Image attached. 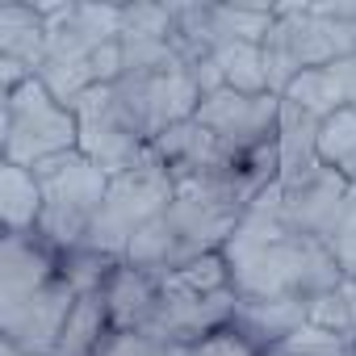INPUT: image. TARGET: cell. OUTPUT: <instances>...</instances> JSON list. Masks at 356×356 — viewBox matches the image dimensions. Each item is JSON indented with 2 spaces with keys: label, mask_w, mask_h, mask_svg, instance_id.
I'll return each mask as SVG.
<instances>
[{
  "label": "cell",
  "mask_w": 356,
  "mask_h": 356,
  "mask_svg": "<svg viewBox=\"0 0 356 356\" xmlns=\"http://www.w3.org/2000/svg\"><path fill=\"white\" fill-rule=\"evenodd\" d=\"M0 59L26 63L34 76L47 63V22L34 5H5L0 9Z\"/></svg>",
  "instance_id": "cell-12"
},
{
  "label": "cell",
  "mask_w": 356,
  "mask_h": 356,
  "mask_svg": "<svg viewBox=\"0 0 356 356\" xmlns=\"http://www.w3.org/2000/svg\"><path fill=\"white\" fill-rule=\"evenodd\" d=\"M55 277H59V256L38 239V231L5 235V252H0V310L26 302Z\"/></svg>",
  "instance_id": "cell-8"
},
{
  "label": "cell",
  "mask_w": 356,
  "mask_h": 356,
  "mask_svg": "<svg viewBox=\"0 0 356 356\" xmlns=\"http://www.w3.org/2000/svg\"><path fill=\"white\" fill-rule=\"evenodd\" d=\"M318 159L335 168L343 181H356V109H339L318 130Z\"/></svg>",
  "instance_id": "cell-18"
},
{
  "label": "cell",
  "mask_w": 356,
  "mask_h": 356,
  "mask_svg": "<svg viewBox=\"0 0 356 356\" xmlns=\"http://www.w3.org/2000/svg\"><path fill=\"white\" fill-rule=\"evenodd\" d=\"M163 281V293H193V298H206V293H222L231 289V264L222 252H206L189 264H181L176 273L159 277Z\"/></svg>",
  "instance_id": "cell-16"
},
{
  "label": "cell",
  "mask_w": 356,
  "mask_h": 356,
  "mask_svg": "<svg viewBox=\"0 0 356 356\" xmlns=\"http://www.w3.org/2000/svg\"><path fill=\"white\" fill-rule=\"evenodd\" d=\"M0 356H34V352H22V348H9L5 343V348H0Z\"/></svg>",
  "instance_id": "cell-30"
},
{
  "label": "cell",
  "mask_w": 356,
  "mask_h": 356,
  "mask_svg": "<svg viewBox=\"0 0 356 356\" xmlns=\"http://www.w3.org/2000/svg\"><path fill=\"white\" fill-rule=\"evenodd\" d=\"M281 181V176H277ZM343 193L348 181L327 168L323 159L289 181H281V218L289 222V231L310 235V239H335L339 235V210H343Z\"/></svg>",
  "instance_id": "cell-5"
},
{
  "label": "cell",
  "mask_w": 356,
  "mask_h": 356,
  "mask_svg": "<svg viewBox=\"0 0 356 356\" xmlns=\"http://www.w3.org/2000/svg\"><path fill=\"white\" fill-rule=\"evenodd\" d=\"M277 22V5H210V26H214V42H252L264 47L268 30Z\"/></svg>",
  "instance_id": "cell-15"
},
{
  "label": "cell",
  "mask_w": 356,
  "mask_h": 356,
  "mask_svg": "<svg viewBox=\"0 0 356 356\" xmlns=\"http://www.w3.org/2000/svg\"><path fill=\"white\" fill-rule=\"evenodd\" d=\"M318 130L323 118L306 113L302 105L281 97V122H277V155H281V181L318 163Z\"/></svg>",
  "instance_id": "cell-11"
},
{
  "label": "cell",
  "mask_w": 356,
  "mask_h": 356,
  "mask_svg": "<svg viewBox=\"0 0 356 356\" xmlns=\"http://www.w3.org/2000/svg\"><path fill=\"white\" fill-rule=\"evenodd\" d=\"M214 59H218V67H222L227 88L248 92V97H256V92H273V88H268V72H264V47H252V42H227V47L214 51Z\"/></svg>",
  "instance_id": "cell-17"
},
{
  "label": "cell",
  "mask_w": 356,
  "mask_h": 356,
  "mask_svg": "<svg viewBox=\"0 0 356 356\" xmlns=\"http://www.w3.org/2000/svg\"><path fill=\"white\" fill-rule=\"evenodd\" d=\"M176 5H122V42H159L172 38Z\"/></svg>",
  "instance_id": "cell-21"
},
{
  "label": "cell",
  "mask_w": 356,
  "mask_h": 356,
  "mask_svg": "<svg viewBox=\"0 0 356 356\" xmlns=\"http://www.w3.org/2000/svg\"><path fill=\"white\" fill-rule=\"evenodd\" d=\"M67 151H80V122L42 88L38 76L5 92V163L34 172L38 163Z\"/></svg>",
  "instance_id": "cell-3"
},
{
  "label": "cell",
  "mask_w": 356,
  "mask_h": 356,
  "mask_svg": "<svg viewBox=\"0 0 356 356\" xmlns=\"http://www.w3.org/2000/svg\"><path fill=\"white\" fill-rule=\"evenodd\" d=\"M331 252H335V260H339L343 281H356V235H352V239H331Z\"/></svg>",
  "instance_id": "cell-27"
},
{
  "label": "cell",
  "mask_w": 356,
  "mask_h": 356,
  "mask_svg": "<svg viewBox=\"0 0 356 356\" xmlns=\"http://www.w3.org/2000/svg\"><path fill=\"white\" fill-rule=\"evenodd\" d=\"M339 293H343V302H348V314H352V331H356V281H343V285H339Z\"/></svg>",
  "instance_id": "cell-29"
},
{
  "label": "cell",
  "mask_w": 356,
  "mask_h": 356,
  "mask_svg": "<svg viewBox=\"0 0 356 356\" xmlns=\"http://www.w3.org/2000/svg\"><path fill=\"white\" fill-rule=\"evenodd\" d=\"M285 101L302 105L306 113H314V118H323V122L343 109V92H339L331 67H310V72H302V76L285 88Z\"/></svg>",
  "instance_id": "cell-19"
},
{
  "label": "cell",
  "mask_w": 356,
  "mask_h": 356,
  "mask_svg": "<svg viewBox=\"0 0 356 356\" xmlns=\"http://www.w3.org/2000/svg\"><path fill=\"white\" fill-rule=\"evenodd\" d=\"M109 331H113V323H109L105 289L80 293L76 306H72V314H67V323H63V335H59L55 356H97Z\"/></svg>",
  "instance_id": "cell-13"
},
{
  "label": "cell",
  "mask_w": 356,
  "mask_h": 356,
  "mask_svg": "<svg viewBox=\"0 0 356 356\" xmlns=\"http://www.w3.org/2000/svg\"><path fill=\"white\" fill-rule=\"evenodd\" d=\"M306 323L310 327H323V331H339V335H356L352 331V314H348V302L339 289H327L318 298L306 302Z\"/></svg>",
  "instance_id": "cell-24"
},
{
  "label": "cell",
  "mask_w": 356,
  "mask_h": 356,
  "mask_svg": "<svg viewBox=\"0 0 356 356\" xmlns=\"http://www.w3.org/2000/svg\"><path fill=\"white\" fill-rule=\"evenodd\" d=\"M235 302L239 293L235 289H222V293H206V298H193V293H163L155 318L147 331L172 339V343H185V348H197L202 339L218 335L231 327L235 318Z\"/></svg>",
  "instance_id": "cell-7"
},
{
  "label": "cell",
  "mask_w": 356,
  "mask_h": 356,
  "mask_svg": "<svg viewBox=\"0 0 356 356\" xmlns=\"http://www.w3.org/2000/svg\"><path fill=\"white\" fill-rule=\"evenodd\" d=\"M193 348L172 343L155 331H109L97 356H189Z\"/></svg>",
  "instance_id": "cell-23"
},
{
  "label": "cell",
  "mask_w": 356,
  "mask_h": 356,
  "mask_svg": "<svg viewBox=\"0 0 356 356\" xmlns=\"http://www.w3.org/2000/svg\"><path fill=\"white\" fill-rule=\"evenodd\" d=\"M331 76H335V84H339V92H343V105L356 109V55L331 63Z\"/></svg>",
  "instance_id": "cell-26"
},
{
  "label": "cell",
  "mask_w": 356,
  "mask_h": 356,
  "mask_svg": "<svg viewBox=\"0 0 356 356\" xmlns=\"http://www.w3.org/2000/svg\"><path fill=\"white\" fill-rule=\"evenodd\" d=\"M105 302H109L113 331H147L159 302H163V281L155 273H143V268L122 260L105 285Z\"/></svg>",
  "instance_id": "cell-10"
},
{
  "label": "cell",
  "mask_w": 356,
  "mask_h": 356,
  "mask_svg": "<svg viewBox=\"0 0 356 356\" xmlns=\"http://www.w3.org/2000/svg\"><path fill=\"white\" fill-rule=\"evenodd\" d=\"M0 214H5V235H30L42 218V185L30 168L5 163L0 168Z\"/></svg>",
  "instance_id": "cell-14"
},
{
  "label": "cell",
  "mask_w": 356,
  "mask_h": 356,
  "mask_svg": "<svg viewBox=\"0 0 356 356\" xmlns=\"http://www.w3.org/2000/svg\"><path fill=\"white\" fill-rule=\"evenodd\" d=\"M277 352L281 356H356V335H339V331H323L306 323Z\"/></svg>",
  "instance_id": "cell-22"
},
{
  "label": "cell",
  "mask_w": 356,
  "mask_h": 356,
  "mask_svg": "<svg viewBox=\"0 0 356 356\" xmlns=\"http://www.w3.org/2000/svg\"><path fill=\"white\" fill-rule=\"evenodd\" d=\"M189 356H260L243 335H235L231 327L227 331H218V335H210V339H202Z\"/></svg>",
  "instance_id": "cell-25"
},
{
  "label": "cell",
  "mask_w": 356,
  "mask_h": 356,
  "mask_svg": "<svg viewBox=\"0 0 356 356\" xmlns=\"http://www.w3.org/2000/svg\"><path fill=\"white\" fill-rule=\"evenodd\" d=\"M260 356H281V352H277V348H273V352H260Z\"/></svg>",
  "instance_id": "cell-31"
},
{
  "label": "cell",
  "mask_w": 356,
  "mask_h": 356,
  "mask_svg": "<svg viewBox=\"0 0 356 356\" xmlns=\"http://www.w3.org/2000/svg\"><path fill=\"white\" fill-rule=\"evenodd\" d=\"M118 264H122V260H109V256H101V252H92V248H72V252L59 256V277H63L76 293H97V289L109 285V277H113Z\"/></svg>",
  "instance_id": "cell-20"
},
{
  "label": "cell",
  "mask_w": 356,
  "mask_h": 356,
  "mask_svg": "<svg viewBox=\"0 0 356 356\" xmlns=\"http://www.w3.org/2000/svg\"><path fill=\"white\" fill-rule=\"evenodd\" d=\"M352 235H356V181H348L343 210H339V235L335 239H352Z\"/></svg>",
  "instance_id": "cell-28"
},
{
  "label": "cell",
  "mask_w": 356,
  "mask_h": 356,
  "mask_svg": "<svg viewBox=\"0 0 356 356\" xmlns=\"http://www.w3.org/2000/svg\"><path fill=\"white\" fill-rule=\"evenodd\" d=\"M76 298H80V293H76L63 277H55L51 285H42V289L30 293L26 302L0 310V335H5L9 348L34 352V356H55L59 335H63V323H67Z\"/></svg>",
  "instance_id": "cell-6"
},
{
  "label": "cell",
  "mask_w": 356,
  "mask_h": 356,
  "mask_svg": "<svg viewBox=\"0 0 356 356\" xmlns=\"http://www.w3.org/2000/svg\"><path fill=\"white\" fill-rule=\"evenodd\" d=\"M38 185H42V218H38V239L63 256L84 243L105 193H109V176L84 155L67 151L34 168Z\"/></svg>",
  "instance_id": "cell-1"
},
{
  "label": "cell",
  "mask_w": 356,
  "mask_h": 356,
  "mask_svg": "<svg viewBox=\"0 0 356 356\" xmlns=\"http://www.w3.org/2000/svg\"><path fill=\"white\" fill-rule=\"evenodd\" d=\"M197 126H206L214 138H222L227 147L235 151H256V147H268L277 143V122H281V97L277 92H235V88H222L214 97H206L197 105Z\"/></svg>",
  "instance_id": "cell-4"
},
{
  "label": "cell",
  "mask_w": 356,
  "mask_h": 356,
  "mask_svg": "<svg viewBox=\"0 0 356 356\" xmlns=\"http://www.w3.org/2000/svg\"><path fill=\"white\" fill-rule=\"evenodd\" d=\"M172 197H176L172 172L155 155H147L138 168H130V172H122V176L109 181V193H105V202H101V210H97V218H92L80 248H92V252H101L109 260H126L130 239L151 218H159L172 206Z\"/></svg>",
  "instance_id": "cell-2"
},
{
  "label": "cell",
  "mask_w": 356,
  "mask_h": 356,
  "mask_svg": "<svg viewBox=\"0 0 356 356\" xmlns=\"http://www.w3.org/2000/svg\"><path fill=\"white\" fill-rule=\"evenodd\" d=\"M298 327H306V302L302 298H239L231 331L243 335L256 352L281 348Z\"/></svg>",
  "instance_id": "cell-9"
}]
</instances>
